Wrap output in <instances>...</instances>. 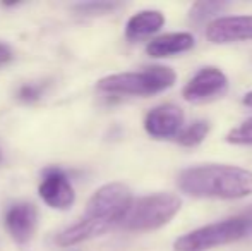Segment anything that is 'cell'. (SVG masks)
<instances>
[{"mask_svg": "<svg viewBox=\"0 0 252 251\" xmlns=\"http://www.w3.org/2000/svg\"><path fill=\"white\" fill-rule=\"evenodd\" d=\"M130 205H132V193L126 184L110 182L101 186L91 196L83 218L72 227L60 232L57 243L60 246H74L101 236L112 225L122 222Z\"/></svg>", "mask_w": 252, "mask_h": 251, "instance_id": "6da1fadb", "label": "cell"}, {"mask_svg": "<svg viewBox=\"0 0 252 251\" xmlns=\"http://www.w3.org/2000/svg\"><path fill=\"white\" fill-rule=\"evenodd\" d=\"M177 186L194 198L239 200L252 194V172L237 165H196L180 172Z\"/></svg>", "mask_w": 252, "mask_h": 251, "instance_id": "7a4b0ae2", "label": "cell"}, {"mask_svg": "<svg viewBox=\"0 0 252 251\" xmlns=\"http://www.w3.org/2000/svg\"><path fill=\"white\" fill-rule=\"evenodd\" d=\"M177 72L166 66H151L139 72L112 74L98 81V88L105 93L119 95H155L175 84Z\"/></svg>", "mask_w": 252, "mask_h": 251, "instance_id": "3957f363", "label": "cell"}, {"mask_svg": "<svg viewBox=\"0 0 252 251\" xmlns=\"http://www.w3.org/2000/svg\"><path fill=\"white\" fill-rule=\"evenodd\" d=\"M182 207V200L173 193H155L132 201L122 218L129 231H155L168 224Z\"/></svg>", "mask_w": 252, "mask_h": 251, "instance_id": "277c9868", "label": "cell"}, {"mask_svg": "<svg viewBox=\"0 0 252 251\" xmlns=\"http://www.w3.org/2000/svg\"><path fill=\"white\" fill-rule=\"evenodd\" d=\"M252 224L246 217H232L215 224L202 225L199 229L180 236L173 243L175 251H208L218 246H225L246 238L251 232Z\"/></svg>", "mask_w": 252, "mask_h": 251, "instance_id": "5b68a950", "label": "cell"}, {"mask_svg": "<svg viewBox=\"0 0 252 251\" xmlns=\"http://www.w3.org/2000/svg\"><path fill=\"white\" fill-rule=\"evenodd\" d=\"M228 88V79L218 67H202L184 86L182 95L190 104H201L220 97Z\"/></svg>", "mask_w": 252, "mask_h": 251, "instance_id": "8992f818", "label": "cell"}, {"mask_svg": "<svg viewBox=\"0 0 252 251\" xmlns=\"http://www.w3.org/2000/svg\"><path fill=\"white\" fill-rule=\"evenodd\" d=\"M206 38L218 45L252 40V16H226L213 19L206 28Z\"/></svg>", "mask_w": 252, "mask_h": 251, "instance_id": "52a82bcc", "label": "cell"}, {"mask_svg": "<svg viewBox=\"0 0 252 251\" xmlns=\"http://www.w3.org/2000/svg\"><path fill=\"white\" fill-rule=\"evenodd\" d=\"M184 124V112L177 105H159V107L150 110L144 119V129L153 138L166 140L179 134L180 127Z\"/></svg>", "mask_w": 252, "mask_h": 251, "instance_id": "ba28073f", "label": "cell"}, {"mask_svg": "<svg viewBox=\"0 0 252 251\" xmlns=\"http://www.w3.org/2000/svg\"><path fill=\"white\" fill-rule=\"evenodd\" d=\"M40 196L52 208L65 210L74 203V189L67 176L59 169L47 171L43 182L40 184Z\"/></svg>", "mask_w": 252, "mask_h": 251, "instance_id": "9c48e42d", "label": "cell"}, {"mask_svg": "<svg viewBox=\"0 0 252 251\" xmlns=\"http://www.w3.org/2000/svg\"><path fill=\"white\" fill-rule=\"evenodd\" d=\"M38 224V214L34 205L16 203L5 214V227L16 243H28L33 238Z\"/></svg>", "mask_w": 252, "mask_h": 251, "instance_id": "30bf717a", "label": "cell"}, {"mask_svg": "<svg viewBox=\"0 0 252 251\" xmlns=\"http://www.w3.org/2000/svg\"><path fill=\"white\" fill-rule=\"evenodd\" d=\"M194 43H196V40H194V36L190 33H168L150 41L146 47V52L151 57L161 59L190 50L194 47Z\"/></svg>", "mask_w": 252, "mask_h": 251, "instance_id": "8fae6325", "label": "cell"}, {"mask_svg": "<svg viewBox=\"0 0 252 251\" xmlns=\"http://www.w3.org/2000/svg\"><path fill=\"white\" fill-rule=\"evenodd\" d=\"M163 24H165V16L159 10H141L129 19L126 35L129 40H137L156 33L159 28H163Z\"/></svg>", "mask_w": 252, "mask_h": 251, "instance_id": "7c38bea8", "label": "cell"}, {"mask_svg": "<svg viewBox=\"0 0 252 251\" xmlns=\"http://www.w3.org/2000/svg\"><path fill=\"white\" fill-rule=\"evenodd\" d=\"M209 133V124L206 121H194L190 126H187L184 131H180L179 134H177V141H179V144H182V146H197V144H201L202 141L206 140V136H208Z\"/></svg>", "mask_w": 252, "mask_h": 251, "instance_id": "4fadbf2b", "label": "cell"}, {"mask_svg": "<svg viewBox=\"0 0 252 251\" xmlns=\"http://www.w3.org/2000/svg\"><path fill=\"white\" fill-rule=\"evenodd\" d=\"M228 3L226 2H196L192 7H190L189 17L192 23H202V21L209 19L211 16L218 14L220 10L226 9Z\"/></svg>", "mask_w": 252, "mask_h": 251, "instance_id": "5bb4252c", "label": "cell"}, {"mask_svg": "<svg viewBox=\"0 0 252 251\" xmlns=\"http://www.w3.org/2000/svg\"><path fill=\"white\" fill-rule=\"evenodd\" d=\"M226 141L232 144H252V117L226 134Z\"/></svg>", "mask_w": 252, "mask_h": 251, "instance_id": "9a60e30c", "label": "cell"}, {"mask_svg": "<svg viewBox=\"0 0 252 251\" xmlns=\"http://www.w3.org/2000/svg\"><path fill=\"white\" fill-rule=\"evenodd\" d=\"M117 3H110V2H88V3H79L76 7L79 12L86 14V16H96V14H106L110 10L117 9Z\"/></svg>", "mask_w": 252, "mask_h": 251, "instance_id": "2e32d148", "label": "cell"}, {"mask_svg": "<svg viewBox=\"0 0 252 251\" xmlns=\"http://www.w3.org/2000/svg\"><path fill=\"white\" fill-rule=\"evenodd\" d=\"M41 91H43L41 84H24V86H21L17 97L23 102H34L41 97Z\"/></svg>", "mask_w": 252, "mask_h": 251, "instance_id": "e0dca14e", "label": "cell"}, {"mask_svg": "<svg viewBox=\"0 0 252 251\" xmlns=\"http://www.w3.org/2000/svg\"><path fill=\"white\" fill-rule=\"evenodd\" d=\"M12 50L5 43H0V66H5L7 62L12 61Z\"/></svg>", "mask_w": 252, "mask_h": 251, "instance_id": "ac0fdd59", "label": "cell"}, {"mask_svg": "<svg viewBox=\"0 0 252 251\" xmlns=\"http://www.w3.org/2000/svg\"><path fill=\"white\" fill-rule=\"evenodd\" d=\"M244 105H246V107H251L252 108V91H249V93H247L246 97H244Z\"/></svg>", "mask_w": 252, "mask_h": 251, "instance_id": "d6986e66", "label": "cell"}, {"mask_svg": "<svg viewBox=\"0 0 252 251\" xmlns=\"http://www.w3.org/2000/svg\"><path fill=\"white\" fill-rule=\"evenodd\" d=\"M246 218H247V220H251V224H252V210L246 215Z\"/></svg>", "mask_w": 252, "mask_h": 251, "instance_id": "ffe728a7", "label": "cell"}, {"mask_svg": "<svg viewBox=\"0 0 252 251\" xmlns=\"http://www.w3.org/2000/svg\"><path fill=\"white\" fill-rule=\"evenodd\" d=\"M0 158H2V155H0Z\"/></svg>", "mask_w": 252, "mask_h": 251, "instance_id": "44dd1931", "label": "cell"}]
</instances>
